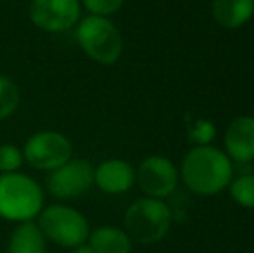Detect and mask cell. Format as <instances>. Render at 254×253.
<instances>
[{"label":"cell","mask_w":254,"mask_h":253,"mask_svg":"<svg viewBox=\"0 0 254 253\" xmlns=\"http://www.w3.org/2000/svg\"><path fill=\"white\" fill-rule=\"evenodd\" d=\"M182 179L195 194L213 196L230 184V158L227 153L211 146L194 148L182 162Z\"/></svg>","instance_id":"obj_1"},{"label":"cell","mask_w":254,"mask_h":253,"mask_svg":"<svg viewBox=\"0 0 254 253\" xmlns=\"http://www.w3.org/2000/svg\"><path fill=\"white\" fill-rule=\"evenodd\" d=\"M44 208V192L24 173L0 175V217L12 222H31Z\"/></svg>","instance_id":"obj_2"},{"label":"cell","mask_w":254,"mask_h":253,"mask_svg":"<svg viewBox=\"0 0 254 253\" xmlns=\"http://www.w3.org/2000/svg\"><path fill=\"white\" fill-rule=\"evenodd\" d=\"M171 226V210L156 198L137 199L125 213V233L131 241L152 245L161 241Z\"/></svg>","instance_id":"obj_3"},{"label":"cell","mask_w":254,"mask_h":253,"mask_svg":"<svg viewBox=\"0 0 254 253\" xmlns=\"http://www.w3.org/2000/svg\"><path fill=\"white\" fill-rule=\"evenodd\" d=\"M38 229L44 238L64 248L85 245L90 236V227L78 210L66 205H51L38 215Z\"/></svg>","instance_id":"obj_4"},{"label":"cell","mask_w":254,"mask_h":253,"mask_svg":"<svg viewBox=\"0 0 254 253\" xmlns=\"http://www.w3.org/2000/svg\"><path fill=\"white\" fill-rule=\"evenodd\" d=\"M76 37L85 54L101 64L116 63L123 52V38L107 17H85L80 21Z\"/></svg>","instance_id":"obj_5"},{"label":"cell","mask_w":254,"mask_h":253,"mask_svg":"<svg viewBox=\"0 0 254 253\" xmlns=\"http://www.w3.org/2000/svg\"><path fill=\"white\" fill-rule=\"evenodd\" d=\"M73 146L66 135L54 130H44L33 134L26 141L23 149V156L31 167L38 170L59 169L71 160Z\"/></svg>","instance_id":"obj_6"},{"label":"cell","mask_w":254,"mask_h":253,"mask_svg":"<svg viewBox=\"0 0 254 253\" xmlns=\"http://www.w3.org/2000/svg\"><path fill=\"white\" fill-rule=\"evenodd\" d=\"M94 167L88 160H69L47 177V189L59 199H73L94 186Z\"/></svg>","instance_id":"obj_7"},{"label":"cell","mask_w":254,"mask_h":253,"mask_svg":"<svg viewBox=\"0 0 254 253\" xmlns=\"http://www.w3.org/2000/svg\"><path fill=\"white\" fill-rule=\"evenodd\" d=\"M80 0H31L30 19L49 33H63L80 21Z\"/></svg>","instance_id":"obj_8"},{"label":"cell","mask_w":254,"mask_h":253,"mask_svg":"<svg viewBox=\"0 0 254 253\" xmlns=\"http://www.w3.org/2000/svg\"><path fill=\"white\" fill-rule=\"evenodd\" d=\"M140 189L147 198H166L175 191L178 182V173L175 165L164 156H149L140 163L135 175Z\"/></svg>","instance_id":"obj_9"},{"label":"cell","mask_w":254,"mask_h":253,"mask_svg":"<svg viewBox=\"0 0 254 253\" xmlns=\"http://www.w3.org/2000/svg\"><path fill=\"white\" fill-rule=\"evenodd\" d=\"M227 156L239 163L251 162L254 158V118L239 116L225 132Z\"/></svg>","instance_id":"obj_10"},{"label":"cell","mask_w":254,"mask_h":253,"mask_svg":"<svg viewBox=\"0 0 254 253\" xmlns=\"http://www.w3.org/2000/svg\"><path fill=\"white\" fill-rule=\"evenodd\" d=\"M135 182V172L125 160H106L94 170V184L107 194L127 192Z\"/></svg>","instance_id":"obj_11"},{"label":"cell","mask_w":254,"mask_h":253,"mask_svg":"<svg viewBox=\"0 0 254 253\" xmlns=\"http://www.w3.org/2000/svg\"><path fill=\"white\" fill-rule=\"evenodd\" d=\"M254 0H213V16L227 30L241 28L251 19Z\"/></svg>","instance_id":"obj_12"},{"label":"cell","mask_w":254,"mask_h":253,"mask_svg":"<svg viewBox=\"0 0 254 253\" xmlns=\"http://www.w3.org/2000/svg\"><path fill=\"white\" fill-rule=\"evenodd\" d=\"M88 245L95 253H130L131 240L125 231L113 226H104L95 229L88 236Z\"/></svg>","instance_id":"obj_13"},{"label":"cell","mask_w":254,"mask_h":253,"mask_svg":"<svg viewBox=\"0 0 254 253\" xmlns=\"http://www.w3.org/2000/svg\"><path fill=\"white\" fill-rule=\"evenodd\" d=\"M7 253H45V238L37 224L23 222L14 229Z\"/></svg>","instance_id":"obj_14"},{"label":"cell","mask_w":254,"mask_h":253,"mask_svg":"<svg viewBox=\"0 0 254 253\" xmlns=\"http://www.w3.org/2000/svg\"><path fill=\"white\" fill-rule=\"evenodd\" d=\"M19 87L12 78L0 75V120H5L12 115L19 106Z\"/></svg>","instance_id":"obj_15"},{"label":"cell","mask_w":254,"mask_h":253,"mask_svg":"<svg viewBox=\"0 0 254 253\" xmlns=\"http://www.w3.org/2000/svg\"><path fill=\"white\" fill-rule=\"evenodd\" d=\"M230 194L244 208H254V175H242L230 184Z\"/></svg>","instance_id":"obj_16"},{"label":"cell","mask_w":254,"mask_h":253,"mask_svg":"<svg viewBox=\"0 0 254 253\" xmlns=\"http://www.w3.org/2000/svg\"><path fill=\"white\" fill-rule=\"evenodd\" d=\"M23 151L14 144H2L0 146V172L2 173H14L23 165Z\"/></svg>","instance_id":"obj_17"},{"label":"cell","mask_w":254,"mask_h":253,"mask_svg":"<svg viewBox=\"0 0 254 253\" xmlns=\"http://www.w3.org/2000/svg\"><path fill=\"white\" fill-rule=\"evenodd\" d=\"M123 2L125 0H83V5L90 12V16L107 17L111 14L118 12Z\"/></svg>","instance_id":"obj_18"},{"label":"cell","mask_w":254,"mask_h":253,"mask_svg":"<svg viewBox=\"0 0 254 253\" xmlns=\"http://www.w3.org/2000/svg\"><path fill=\"white\" fill-rule=\"evenodd\" d=\"M190 135H192V141L199 142L201 146L207 144V142H209L211 139H213V135H214L213 123L206 122V120L202 122V120H201V122H197V123H195V127L192 128Z\"/></svg>","instance_id":"obj_19"},{"label":"cell","mask_w":254,"mask_h":253,"mask_svg":"<svg viewBox=\"0 0 254 253\" xmlns=\"http://www.w3.org/2000/svg\"><path fill=\"white\" fill-rule=\"evenodd\" d=\"M73 253H95V252H94V248H92L90 245H80V247L74 248Z\"/></svg>","instance_id":"obj_20"}]
</instances>
